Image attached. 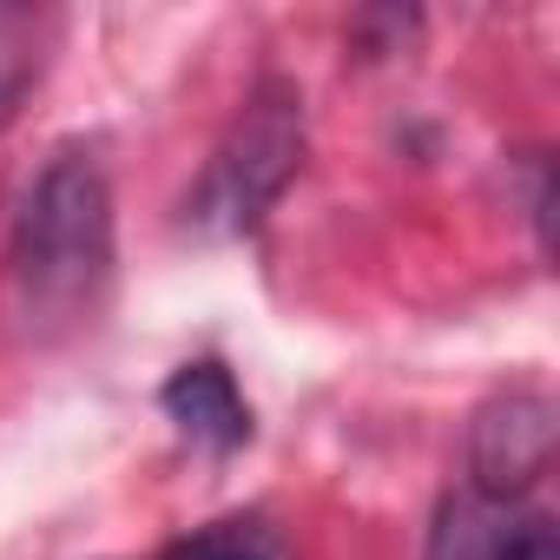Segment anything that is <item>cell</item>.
<instances>
[{"mask_svg": "<svg viewBox=\"0 0 560 560\" xmlns=\"http://www.w3.org/2000/svg\"><path fill=\"white\" fill-rule=\"evenodd\" d=\"M113 284V185L93 152H54L27 185L0 298L21 337H67L80 330Z\"/></svg>", "mask_w": 560, "mask_h": 560, "instance_id": "6da1fadb", "label": "cell"}, {"mask_svg": "<svg viewBox=\"0 0 560 560\" xmlns=\"http://www.w3.org/2000/svg\"><path fill=\"white\" fill-rule=\"evenodd\" d=\"M304 172V93L284 80H264L231 132L218 139L198 191L185 198V218L205 237H244L264 224V211L284 198V185Z\"/></svg>", "mask_w": 560, "mask_h": 560, "instance_id": "7a4b0ae2", "label": "cell"}, {"mask_svg": "<svg viewBox=\"0 0 560 560\" xmlns=\"http://www.w3.org/2000/svg\"><path fill=\"white\" fill-rule=\"evenodd\" d=\"M553 402L540 389H501L475 409L468 429V488L488 501H527L534 481L553 468Z\"/></svg>", "mask_w": 560, "mask_h": 560, "instance_id": "3957f363", "label": "cell"}, {"mask_svg": "<svg viewBox=\"0 0 560 560\" xmlns=\"http://www.w3.org/2000/svg\"><path fill=\"white\" fill-rule=\"evenodd\" d=\"M159 409L178 422L185 442H198L211 455H231V448L250 442V402H244L237 376L218 357H198V363L172 370V383L159 389Z\"/></svg>", "mask_w": 560, "mask_h": 560, "instance_id": "277c9868", "label": "cell"}, {"mask_svg": "<svg viewBox=\"0 0 560 560\" xmlns=\"http://www.w3.org/2000/svg\"><path fill=\"white\" fill-rule=\"evenodd\" d=\"M521 514L527 508H514V501H488V494L462 488L442 501V514L429 527V560H508Z\"/></svg>", "mask_w": 560, "mask_h": 560, "instance_id": "5b68a950", "label": "cell"}, {"mask_svg": "<svg viewBox=\"0 0 560 560\" xmlns=\"http://www.w3.org/2000/svg\"><path fill=\"white\" fill-rule=\"evenodd\" d=\"M40 47H47V21H40V14L0 8V132L14 126L21 100H27L34 80H40V60H47Z\"/></svg>", "mask_w": 560, "mask_h": 560, "instance_id": "8992f818", "label": "cell"}, {"mask_svg": "<svg viewBox=\"0 0 560 560\" xmlns=\"http://www.w3.org/2000/svg\"><path fill=\"white\" fill-rule=\"evenodd\" d=\"M165 560H284V547H277L257 521H218V527L185 534Z\"/></svg>", "mask_w": 560, "mask_h": 560, "instance_id": "52a82bcc", "label": "cell"}, {"mask_svg": "<svg viewBox=\"0 0 560 560\" xmlns=\"http://www.w3.org/2000/svg\"><path fill=\"white\" fill-rule=\"evenodd\" d=\"M508 560H560L553 521H547V514H521V527H514V547H508Z\"/></svg>", "mask_w": 560, "mask_h": 560, "instance_id": "ba28073f", "label": "cell"}]
</instances>
